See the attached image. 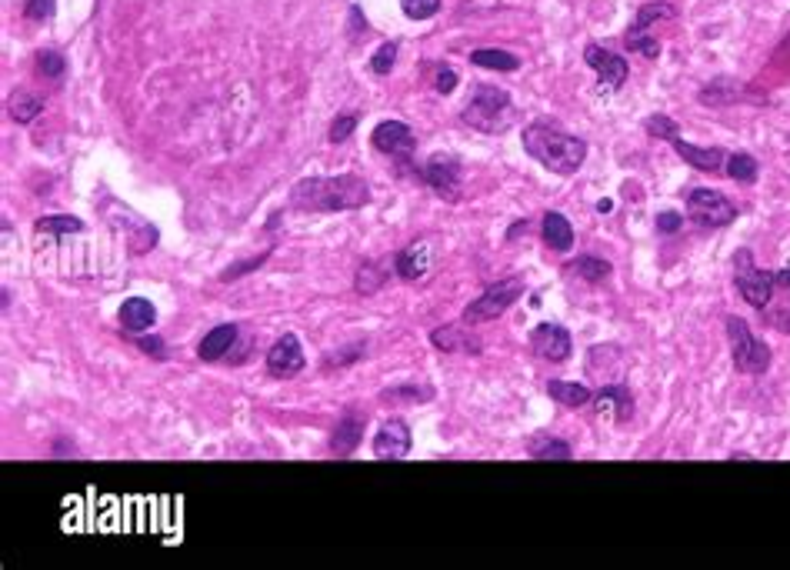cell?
<instances>
[{
    "instance_id": "cell-29",
    "label": "cell",
    "mask_w": 790,
    "mask_h": 570,
    "mask_svg": "<svg viewBox=\"0 0 790 570\" xmlns=\"http://www.w3.org/2000/svg\"><path fill=\"white\" fill-rule=\"evenodd\" d=\"M387 280V267H380V264H364L357 270V280H354V287H357V294H377L380 284Z\"/></svg>"
},
{
    "instance_id": "cell-41",
    "label": "cell",
    "mask_w": 790,
    "mask_h": 570,
    "mask_svg": "<svg viewBox=\"0 0 790 570\" xmlns=\"http://www.w3.org/2000/svg\"><path fill=\"white\" fill-rule=\"evenodd\" d=\"M350 20H354V34H360V30L367 34V20H360V7H350Z\"/></svg>"
},
{
    "instance_id": "cell-40",
    "label": "cell",
    "mask_w": 790,
    "mask_h": 570,
    "mask_svg": "<svg viewBox=\"0 0 790 570\" xmlns=\"http://www.w3.org/2000/svg\"><path fill=\"white\" fill-rule=\"evenodd\" d=\"M137 347L144 350V354H154V357L164 354V340H157V337H140Z\"/></svg>"
},
{
    "instance_id": "cell-3",
    "label": "cell",
    "mask_w": 790,
    "mask_h": 570,
    "mask_svg": "<svg viewBox=\"0 0 790 570\" xmlns=\"http://www.w3.org/2000/svg\"><path fill=\"white\" fill-rule=\"evenodd\" d=\"M460 120L480 130V134H504L507 127H514L517 107L504 87L480 84L474 87V94H470L467 107L460 110Z\"/></svg>"
},
{
    "instance_id": "cell-16",
    "label": "cell",
    "mask_w": 790,
    "mask_h": 570,
    "mask_svg": "<svg viewBox=\"0 0 790 570\" xmlns=\"http://www.w3.org/2000/svg\"><path fill=\"white\" fill-rule=\"evenodd\" d=\"M374 454L380 460H404L410 454V427L404 420H387L374 437Z\"/></svg>"
},
{
    "instance_id": "cell-32",
    "label": "cell",
    "mask_w": 790,
    "mask_h": 570,
    "mask_svg": "<svg viewBox=\"0 0 790 570\" xmlns=\"http://www.w3.org/2000/svg\"><path fill=\"white\" fill-rule=\"evenodd\" d=\"M394 64H397V44H390V40H387V44H380L377 54L370 57V70L384 77V74H390V70H394Z\"/></svg>"
},
{
    "instance_id": "cell-17",
    "label": "cell",
    "mask_w": 790,
    "mask_h": 570,
    "mask_svg": "<svg viewBox=\"0 0 790 570\" xmlns=\"http://www.w3.org/2000/svg\"><path fill=\"white\" fill-rule=\"evenodd\" d=\"M154 320H157V310H154V304H150L147 297H127L124 307H120V327L134 330V334L154 327Z\"/></svg>"
},
{
    "instance_id": "cell-15",
    "label": "cell",
    "mask_w": 790,
    "mask_h": 570,
    "mask_svg": "<svg viewBox=\"0 0 790 570\" xmlns=\"http://www.w3.org/2000/svg\"><path fill=\"white\" fill-rule=\"evenodd\" d=\"M590 404H597V417H600V420H614V424H627V420L634 417V394H630V390H627L624 384L604 387L594 400H590Z\"/></svg>"
},
{
    "instance_id": "cell-20",
    "label": "cell",
    "mask_w": 790,
    "mask_h": 570,
    "mask_svg": "<svg viewBox=\"0 0 790 570\" xmlns=\"http://www.w3.org/2000/svg\"><path fill=\"white\" fill-rule=\"evenodd\" d=\"M544 244L550 250H570V244H574V227L557 210H547L544 214Z\"/></svg>"
},
{
    "instance_id": "cell-21",
    "label": "cell",
    "mask_w": 790,
    "mask_h": 570,
    "mask_svg": "<svg viewBox=\"0 0 790 570\" xmlns=\"http://www.w3.org/2000/svg\"><path fill=\"white\" fill-rule=\"evenodd\" d=\"M470 64L484 67V70H500V74H510V70L520 67V57L510 54V50H500V47H480L470 54Z\"/></svg>"
},
{
    "instance_id": "cell-23",
    "label": "cell",
    "mask_w": 790,
    "mask_h": 570,
    "mask_svg": "<svg viewBox=\"0 0 790 570\" xmlns=\"http://www.w3.org/2000/svg\"><path fill=\"white\" fill-rule=\"evenodd\" d=\"M757 170H760L757 160H754V154H747V150H734V154H727L724 174L730 180H737V184H754Z\"/></svg>"
},
{
    "instance_id": "cell-18",
    "label": "cell",
    "mask_w": 790,
    "mask_h": 570,
    "mask_svg": "<svg viewBox=\"0 0 790 570\" xmlns=\"http://www.w3.org/2000/svg\"><path fill=\"white\" fill-rule=\"evenodd\" d=\"M360 437H364V420L354 417V414H347V417L337 424L334 437H330V450H334L337 457L354 454L357 444H360Z\"/></svg>"
},
{
    "instance_id": "cell-27",
    "label": "cell",
    "mask_w": 790,
    "mask_h": 570,
    "mask_svg": "<svg viewBox=\"0 0 790 570\" xmlns=\"http://www.w3.org/2000/svg\"><path fill=\"white\" fill-rule=\"evenodd\" d=\"M34 230H37V234L57 237V234H80L84 224H80L77 217H70V214H57V217H40L34 224Z\"/></svg>"
},
{
    "instance_id": "cell-39",
    "label": "cell",
    "mask_w": 790,
    "mask_h": 570,
    "mask_svg": "<svg viewBox=\"0 0 790 570\" xmlns=\"http://www.w3.org/2000/svg\"><path fill=\"white\" fill-rule=\"evenodd\" d=\"M270 257V250L267 254H260V257H254V260H244V264H237V267H230V270H224V274H220V280H237L240 274H250V270L254 267H260L264 264V260Z\"/></svg>"
},
{
    "instance_id": "cell-22",
    "label": "cell",
    "mask_w": 790,
    "mask_h": 570,
    "mask_svg": "<svg viewBox=\"0 0 790 570\" xmlns=\"http://www.w3.org/2000/svg\"><path fill=\"white\" fill-rule=\"evenodd\" d=\"M547 394L554 397V400H560V404L570 407V410L587 407L590 400H594V394H590V390H587L584 384H570V380H550V384H547Z\"/></svg>"
},
{
    "instance_id": "cell-34",
    "label": "cell",
    "mask_w": 790,
    "mask_h": 570,
    "mask_svg": "<svg viewBox=\"0 0 790 570\" xmlns=\"http://www.w3.org/2000/svg\"><path fill=\"white\" fill-rule=\"evenodd\" d=\"M400 7L410 20H427L440 10V0H400Z\"/></svg>"
},
{
    "instance_id": "cell-5",
    "label": "cell",
    "mask_w": 790,
    "mask_h": 570,
    "mask_svg": "<svg viewBox=\"0 0 790 570\" xmlns=\"http://www.w3.org/2000/svg\"><path fill=\"white\" fill-rule=\"evenodd\" d=\"M724 327H727L730 357H734L737 374H747V377L767 374V370H770V360H774V354H770V347L764 344V340H757L754 334H750V327H747L740 317H727V320H724Z\"/></svg>"
},
{
    "instance_id": "cell-37",
    "label": "cell",
    "mask_w": 790,
    "mask_h": 570,
    "mask_svg": "<svg viewBox=\"0 0 790 570\" xmlns=\"http://www.w3.org/2000/svg\"><path fill=\"white\" fill-rule=\"evenodd\" d=\"M434 87H437V94H444V97L454 94V90H457V70L454 67H440Z\"/></svg>"
},
{
    "instance_id": "cell-31",
    "label": "cell",
    "mask_w": 790,
    "mask_h": 570,
    "mask_svg": "<svg viewBox=\"0 0 790 570\" xmlns=\"http://www.w3.org/2000/svg\"><path fill=\"white\" fill-rule=\"evenodd\" d=\"M624 44H627L630 50H637V54H644L647 60L660 57V40H657V37H650V34H637V30H627V34H624Z\"/></svg>"
},
{
    "instance_id": "cell-1",
    "label": "cell",
    "mask_w": 790,
    "mask_h": 570,
    "mask_svg": "<svg viewBox=\"0 0 790 570\" xmlns=\"http://www.w3.org/2000/svg\"><path fill=\"white\" fill-rule=\"evenodd\" d=\"M370 200L367 180L354 174L337 177H304L290 190V207L310 210V214H337V210H357Z\"/></svg>"
},
{
    "instance_id": "cell-42",
    "label": "cell",
    "mask_w": 790,
    "mask_h": 570,
    "mask_svg": "<svg viewBox=\"0 0 790 570\" xmlns=\"http://www.w3.org/2000/svg\"><path fill=\"white\" fill-rule=\"evenodd\" d=\"M774 277H777V287H784V290H787V294H790V267H784V270H777V274H774Z\"/></svg>"
},
{
    "instance_id": "cell-4",
    "label": "cell",
    "mask_w": 790,
    "mask_h": 570,
    "mask_svg": "<svg viewBox=\"0 0 790 570\" xmlns=\"http://www.w3.org/2000/svg\"><path fill=\"white\" fill-rule=\"evenodd\" d=\"M644 130H647L650 137L667 140V144L677 150V157L687 160V164L694 167V170H704V174H724V164H727L724 150H720V147H694V144H687V140L680 137V127L667 114L647 117L644 120Z\"/></svg>"
},
{
    "instance_id": "cell-14",
    "label": "cell",
    "mask_w": 790,
    "mask_h": 570,
    "mask_svg": "<svg viewBox=\"0 0 790 570\" xmlns=\"http://www.w3.org/2000/svg\"><path fill=\"white\" fill-rule=\"evenodd\" d=\"M267 370L274 377H294L304 370V347L294 334H284L267 350Z\"/></svg>"
},
{
    "instance_id": "cell-11",
    "label": "cell",
    "mask_w": 790,
    "mask_h": 570,
    "mask_svg": "<svg viewBox=\"0 0 790 570\" xmlns=\"http://www.w3.org/2000/svg\"><path fill=\"white\" fill-rule=\"evenodd\" d=\"M530 350L540 357V360H547V364H564V360L570 357V350H574V340H570V334L560 324H540L530 330Z\"/></svg>"
},
{
    "instance_id": "cell-30",
    "label": "cell",
    "mask_w": 790,
    "mask_h": 570,
    "mask_svg": "<svg viewBox=\"0 0 790 570\" xmlns=\"http://www.w3.org/2000/svg\"><path fill=\"white\" fill-rule=\"evenodd\" d=\"M530 457L534 460H570L574 457V450L564 440H534L530 444Z\"/></svg>"
},
{
    "instance_id": "cell-36",
    "label": "cell",
    "mask_w": 790,
    "mask_h": 570,
    "mask_svg": "<svg viewBox=\"0 0 790 570\" xmlns=\"http://www.w3.org/2000/svg\"><path fill=\"white\" fill-rule=\"evenodd\" d=\"M50 14H54V0H27L24 4L27 20H47Z\"/></svg>"
},
{
    "instance_id": "cell-28",
    "label": "cell",
    "mask_w": 790,
    "mask_h": 570,
    "mask_svg": "<svg viewBox=\"0 0 790 570\" xmlns=\"http://www.w3.org/2000/svg\"><path fill=\"white\" fill-rule=\"evenodd\" d=\"M430 340H434L437 350H457V347H464V350H474V354L480 350L477 340H467L457 327H437L434 334H430Z\"/></svg>"
},
{
    "instance_id": "cell-24",
    "label": "cell",
    "mask_w": 790,
    "mask_h": 570,
    "mask_svg": "<svg viewBox=\"0 0 790 570\" xmlns=\"http://www.w3.org/2000/svg\"><path fill=\"white\" fill-rule=\"evenodd\" d=\"M674 17H677V10L670 4H664V0H657V4H644L637 10L630 30H637V34H650V27H654L657 20H674Z\"/></svg>"
},
{
    "instance_id": "cell-19",
    "label": "cell",
    "mask_w": 790,
    "mask_h": 570,
    "mask_svg": "<svg viewBox=\"0 0 790 570\" xmlns=\"http://www.w3.org/2000/svg\"><path fill=\"white\" fill-rule=\"evenodd\" d=\"M234 340H237V327L234 324H220L214 327L210 334L200 340V347H197V357L200 360H217V357H224L230 347H234Z\"/></svg>"
},
{
    "instance_id": "cell-7",
    "label": "cell",
    "mask_w": 790,
    "mask_h": 570,
    "mask_svg": "<svg viewBox=\"0 0 790 570\" xmlns=\"http://www.w3.org/2000/svg\"><path fill=\"white\" fill-rule=\"evenodd\" d=\"M734 284L740 290V297H744L750 307L764 310L770 304V297H774L777 277L770 274V270L757 267L750 250H737V254H734Z\"/></svg>"
},
{
    "instance_id": "cell-12",
    "label": "cell",
    "mask_w": 790,
    "mask_h": 570,
    "mask_svg": "<svg viewBox=\"0 0 790 570\" xmlns=\"http://www.w3.org/2000/svg\"><path fill=\"white\" fill-rule=\"evenodd\" d=\"M584 60H587V67L597 70L600 87H607V90H620V87H624L630 67H627V60L620 57V54H614V50H607V47H600V44H587L584 47Z\"/></svg>"
},
{
    "instance_id": "cell-8",
    "label": "cell",
    "mask_w": 790,
    "mask_h": 570,
    "mask_svg": "<svg viewBox=\"0 0 790 570\" xmlns=\"http://www.w3.org/2000/svg\"><path fill=\"white\" fill-rule=\"evenodd\" d=\"M687 214L697 220V224L704 227H727L734 224L737 217V207L730 204V200L720 194V190H710V187H697L687 194Z\"/></svg>"
},
{
    "instance_id": "cell-2",
    "label": "cell",
    "mask_w": 790,
    "mask_h": 570,
    "mask_svg": "<svg viewBox=\"0 0 790 570\" xmlns=\"http://www.w3.org/2000/svg\"><path fill=\"white\" fill-rule=\"evenodd\" d=\"M524 150L537 160L540 167H547L550 174L570 177L584 167L587 160V140L574 137L567 130H560L550 120H534L530 127H524Z\"/></svg>"
},
{
    "instance_id": "cell-38",
    "label": "cell",
    "mask_w": 790,
    "mask_h": 570,
    "mask_svg": "<svg viewBox=\"0 0 790 570\" xmlns=\"http://www.w3.org/2000/svg\"><path fill=\"white\" fill-rule=\"evenodd\" d=\"M680 227H684V214H674V210L657 214V234H677Z\"/></svg>"
},
{
    "instance_id": "cell-10",
    "label": "cell",
    "mask_w": 790,
    "mask_h": 570,
    "mask_svg": "<svg viewBox=\"0 0 790 570\" xmlns=\"http://www.w3.org/2000/svg\"><path fill=\"white\" fill-rule=\"evenodd\" d=\"M434 244L430 240H410V244L400 250L397 260H394V270L400 280H407V284H417V280H427L434 274Z\"/></svg>"
},
{
    "instance_id": "cell-35",
    "label": "cell",
    "mask_w": 790,
    "mask_h": 570,
    "mask_svg": "<svg viewBox=\"0 0 790 570\" xmlns=\"http://www.w3.org/2000/svg\"><path fill=\"white\" fill-rule=\"evenodd\" d=\"M354 130H357V114H337L327 137H330V144H340V140H347Z\"/></svg>"
},
{
    "instance_id": "cell-6",
    "label": "cell",
    "mask_w": 790,
    "mask_h": 570,
    "mask_svg": "<svg viewBox=\"0 0 790 570\" xmlns=\"http://www.w3.org/2000/svg\"><path fill=\"white\" fill-rule=\"evenodd\" d=\"M520 294H524V280L520 277H507V280H497V284H490L484 294H480L474 304L464 307V324H484V320H497L500 314H507L510 307L517 304Z\"/></svg>"
},
{
    "instance_id": "cell-13",
    "label": "cell",
    "mask_w": 790,
    "mask_h": 570,
    "mask_svg": "<svg viewBox=\"0 0 790 570\" xmlns=\"http://www.w3.org/2000/svg\"><path fill=\"white\" fill-rule=\"evenodd\" d=\"M370 140H374V147L380 154H390V157H410L417 147L414 130H410L404 120H384V124H377Z\"/></svg>"
},
{
    "instance_id": "cell-25",
    "label": "cell",
    "mask_w": 790,
    "mask_h": 570,
    "mask_svg": "<svg viewBox=\"0 0 790 570\" xmlns=\"http://www.w3.org/2000/svg\"><path fill=\"white\" fill-rule=\"evenodd\" d=\"M567 267H570V274L587 280V284H604V280L610 277V264L600 257H577V260H570Z\"/></svg>"
},
{
    "instance_id": "cell-33",
    "label": "cell",
    "mask_w": 790,
    "mask_h": 570,
    "mask_svg": "<svg viewBox=\"0 0 790 570\" xmlns=\"http://www.w3.org/2000/svg\"><path fill=\"white\" fill-rule=\"evenodd\" d=\"M37 74H44L47 80H54L64 74V57L57 50H40L37 54Z\"/></svg>"
},
{
    "instance_id": "cell-9",
    "label": "cell",
    "mask_w": 790,
    "mask_h": 570,
    "mask_svg": "<svg viewBox=\"0 0 790 570\" xmlns=\"http://www.w3.org/2000/svg\"><path fill=\"white\" fill-rule=\"evenodd\" d=\"M460 177H464V170H460V160L450 157V154H434L424 164V180L430 187H434L437 197L444 200H460Z\"/></svg>"
},
{
    "instance_id": "cell-26",
    "label": "cell",
    "mask_w": 790,
    "mask_h": 570,
    "mask_svg": "<svg viewBox=\"0 0 790 570\" xmlns=\"http://www.w3.org/2000/svg\"><path fill=\"white\" fill-rule=\"evenodd\" d=\"M10 117L17 120V124H30L34 117H40V110H44V100L37 94H27V90H17L14 97H10Z\"/></svg>"
}]
</instances>
